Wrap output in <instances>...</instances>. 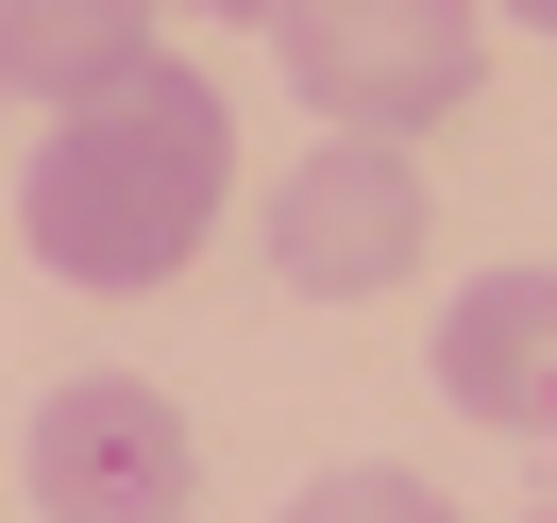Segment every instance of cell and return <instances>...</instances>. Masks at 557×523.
Listing matches in <instances>:
<instances>
[{
  "label": "cell",
  "mask_w": 557,
  "mask_h": 523,
  "mask_svg": "<svg viewBox=\"0 0 557 523\" xmlns=\"http://www.w3.org/2000/svg\"><path fill=\"white\" fill-rule=\"evenodd\" d=\"M220 186H237V102H220L203 69L152 51L136 85H102V102H69V119L35 136V170H17V237H35L51 287L136 304V287H170L186 253L220 237Z\"/></svg>",
  "instance_id": "obj_1"
},
{
  "label": "cell",
  "mask_w": 557,
  "mask_h": 523,
  "mask_svg": "<svg viewBox=\"0 0 557 523\" xmlns=\"http://www.w3.org/2000/svg\"><path fill=\"white\" fill-rule=\"evenodd\" d=\"M271 51H287V85H305V119H338V136H422V119H456L490 85V0H287Z\"/></svg>",
  "instance_id": "obj_2"
},
{
  "label": "cell",
  "mask_w": 557,
  "mask_h": 523,
  "mask_svg": "<svg viewBox=\"0 0 557 523\" xmlns=\"http://www.w3.org/2000/svg\"><path fill=\"white\" fill-rule=\"evenodd\" d=\"M35 523H186V489H203V439H186V406L152 372H69L35 406Z\"/></svg>",
  "instance_id": "obj_3"
},
{
  "label": "cell",
  "mask_w": 557,
  "mask_h": 523,
  "mask_svg": "<svg viewBox=\"0 0 557 523\" xmlns=\"http://www.w3.org/2000/svg\"><path fill=\"white\" fill-rule=\"evenodd\" d=\"M422 237H440V203H422L406 136H321L305 170L271 186V271L305 287V304H372V287H406Z\"/></svg>",
  "instance_id": "obj_4"
},
{
  "label": "cell",
  "mask_w": 557,
  "mask_h": 523,
  "mask_svg": "<svg viewBox=\"0 0 557 523\" xmlns=\"http://www.w3.org/2000/svg\"><path fill=\"white\" fill-rule=\"evenodd\" d=\"M422 372H440L456 422L557 456V271H473V287L440 304V338H422Z\"/></svg>",
  "instance_id": "obj_5"
},
{
  "label": "cell",
  "mask_w": 557,
  "mask_h": 523,
  "mask_svg": "<svg viewBox=\"0 0 557 523\" xmlns=\"http://www.w3.org/2000/svg\"><path fill=\"white\" fill-rule=\"evenodd\" d=\"M152 17L170 0H0V85L69 119V102H102V85L152 69Z\"/></svg>",
  "instance_id": "obj_6"
},
{
  "label": "cell",
  "mask_w": 557,
  "mask_h": 523,
  "mask_svg": "<svg viewBox=\"0 0 557 523\" xmlns=\"http://www.w3.org/2000/svg\"><path fill=\"white\" fill-rule=\"evenodd\" d=\"M287 523H456L422 473H388V456H338V473H305L287 489Z\"/></svg>",
  "instance_id": "obj_7"
},
{
  "label": "cell",
  "mask_w": 557,
  "mask_h": 523,
  "mask_svg": "<svg viewBox=\"0 0 557 523\" xmlns=\"http://www.w3.org/2000/svg\"><path fill=\"white\" fill-rule=\"evenodd\" d=\"M186 17H287V0H186Z\"/></svg>",
  "instance_id": "obj_8"
},
{
  "label": "cell",
  "mask_w": 557,
  "mask_h": 523,
  "mask_svg": "<svg viewBox=\"0 0 557 523\" xmlns=\"http://www.w3.org/2000/svg\"><path fill=\"white\" fill-rule=\"evenodd\" d=\"M507 17H523V35H557V0H507Z\"/></svg>",
  "instance_id": "obj_9"
},
{
  "label": "cell",
  "mask_w": 557,
  "mask_h": 523,
  "mask_svg": "<svg viewBox=\"0 0 557 523\" xmlns=\"http://www.w3.org/2000/svg\"><path fill=\"white\" fill-rule=\"evenodd\" d=\"M0 102H17V85H0Z\"/></svg>",
  "instance_id": "obj_10"
}]
</instances>
